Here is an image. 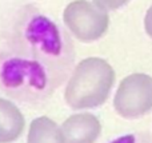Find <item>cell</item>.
<instances>
[{
    "label": "cell",
    "mask_w": 152,
    "mask_h": 143,
    "mask_svg": "<svg viewBox=\"0 0 152 143\" xmlns=\"http://www.w3.org/2000/svg\"><path fill=\"white\" fill-rule=\"evenodd\" d=\"M111 143H152V138H143V136H137V135H124L120 138L115 139Z\"/></svg>",
    "instance_id": "cell-9"
},
{
    "label": "cell",
    "mask_w": 152,
    "mask_h": 143,
    "mask_svg": "<svg viewBox=\"0 0 152 143\" xmlns=\"http://www.w3.org/2000/svg\"><path fill=\"white\" fill-rule=\"evenodd\" d=\"M115 83V71L108 62L100 58L83 59L75 67L64 99L74 110L99 107L110 96Z\"/></svg>",
    "instance_id": "cell-2"
},
{
    "label": "cell",
    "mask_w": 152,
    "mask_h": 143,
    "mask_svg": "<svg viewBox=\"0 0 152 143\" xmlns=\"http://www.w3.org/2000/svg\"><path fill=\"white\" fill-rule=\"evenodd\" d=\"M144 28H145V32L148 34V36L152 39V5L150 7V10L147 11V13H145Z\"/></svg>",
    "instance_id": "cell-10"
},
{
    "label": "cell",
    "mask_w": 152,
    "mask_h": 143,
    "mask_svg": "<svg viewBox=\"0 0 152 143\" xmlns=\"http://www.w3.org/2000/svg\"><path fill=\"white\" fill-rule=\"evenodd\" d=\"M129 0H94V3L97 7L103 8V10H118L119 7L127 4Z\"/></svg>",
    "instance_id": "cell-8"
},
{
    "label": "cell",
    "mask_w": 152,
    "mask_h": 143,
    "mask_svg": "<svg viewBox=\"0 0 152 143\" xmlns=\"http://www.w3.org/2000/svg\"><path fill=\"white\" fill-rule=\"evenodd\" d=\"M63 19L76 39L86 43L100 39L110 26L107 11L88 0L69 3L64 10Z\"/></svg>",
    "instance_id": "cell-3"
},
{
    "label": "cell",
    "mask_w": 152,
    "mask_h": 143,
    "mask_svg": "<svg viewBox=\"0 0 152 143\" xmlns=\"http://www.w3.org/2000/svg\"><path fill=\"white\" fill-rule=\"evenodd\" d=\"M24 120L20 110L7 99L0 98V143H12L24 131Z\"/></svg>",
    "instance_id": "cell-6"
},
{
    "label": "cell",
    "mask_w": 152,
    "mask_h": 143,
    "mask_svg": "<svg viewBox=\"0 0 152 143\" xmlns=\"http://www.w3.org/2000/svg\"><path fill=\"white\" fill-rule=\"evenodd\" d=\"M27 143H64L61 130L48 117H39L29 125Z\"/></svg>",
    "instance_id": "cell-7"
},
{
    "label": "cell",
    "mask_w": 152,
    "mask_h": 143,
    "mask_svg": "<svg viewBox=\"0 0 152 143\" xmlns=\"http://www.w3.org/2000/svg\"><path fill=\"white\" fill-rule=\"evenodd\" d=\"M68 42L50 19L34 16L24 26L23 39L0 54V87L19 100L50 96L71 68Z\"/></svg>",
    "instance_id": "cell-1"
},
{
    "label": "cell",
    "mask_w": 152,
    "mask_h": 143,
    "mask_svg": "<svg viewBox=\"0 0 152 143\" xmlns=\"http://www.w3.org/2000/svg\"><path fill=\"white\" fill-rule=\"evenodd\" d=\"M116 112L124 119H136L152 110V76L131 74L119 84L113 98Z\"/></svg>",
    "instance_id": "cell-4"
},
{
    "label": "cell",
    "mask_w": 152,
    "mask_h": 143,
    "mask_svg": "<svg viewBox=\"0 0 152 143\" xmlns=\"http://www.w3.org/2000/svg\"><path fill=\"white\" fill-rule=\"evenodd\" d=\"M60 130L64 143H95L102 133V125L95 115L83 112L71 115Z\"/></svg>",
    "instance_id": "cell-5"
}]
</instances>
